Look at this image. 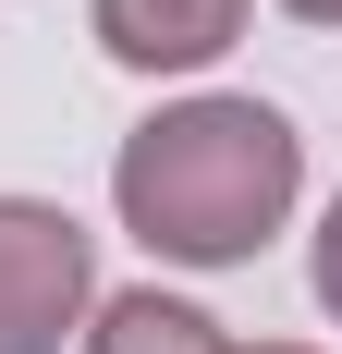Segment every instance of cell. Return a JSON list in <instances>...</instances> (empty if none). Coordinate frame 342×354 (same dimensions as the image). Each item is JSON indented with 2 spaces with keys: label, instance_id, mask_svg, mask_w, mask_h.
<instances>
[{
  "label": "cell",
  "instance_id": "1",
  "mask_svg": "<svg viewBox=\"0 0 342 354\" xmlns=\"http://www.w3.org/2000/svg\"><path fill=\"white\" fill-rule=\"evenodd\" d=\"M294 183H306V135L269 98H183V110L123 135L110 208L171 269H244L294 220Z\"/></svg>",
  "mask_w": 342,
  "mask_h": 354
},
{
  "label": "cell",
  "instance_id": "2",
  "mask_svg": "<svg viewBox=\"0 0 342 354\" xmlns=\"http://www.w3.org/2000/svg\"><path fill=\"white\" fill-rule=\"evenodd\" d=\"M98 306V245L49 196H0V354H62Z\"/></svg>",
  "mask_w": 342,
  "mask_h": 354
},
{
  "label": "cell",
  "instance_id": "3",
  "mask_svg": "<svg viewBox=\"0 0 342 354\" xmlns=\"http://www.w3.org/2000/svg\"><path fill=\"white\" fill-rule=\"evenodd\" d=\"M86 25L123 73H196L244 37V0H86Z\"/></svg>",
  "mask_w": 342,
  "mask_h": 354
},
{
  "label": "cell",
  "instance_id": "4",
  "mask_svg": "<svg viewBox=\"0 0 342 354\" xmlns=\"http://www.w3.org/2000/svg\"><path fill=\"white\" fill-rule=\"evenodd\" d=\"M86 354H220V318H196L183 293H110Z\"/></svg>",
  "mask_w": 342,
  "mask_h": 354
},
{
  "label": "cell",
  "instance_id": "5",
  "mask_svg": "<svg viewBox=\"0 0 342 354\" xmlns=\"http://www.w3.org/2000/svg\"><path fill=\"white\" fill-rule=\"evenodd\" d=\"M318 306L342 318V196H330V220H318Z\"/></svg>",
  "mask_w": 342,
  "mask_h": 354
},
{
  "label": "cell",
  "instance_id": "6",
  "mask_svg": "<svg viewBox=\"0 0 342 354\" xmlns=\"http://www.w3.org/2000/svg\"><path fill=\"white\" fill-rule=\"evenodd\" d=\"M281 12H294V25H342V0H281Z\"/></svg>",
  "mask_w": 342,
  "mask_h": 354
},
{
  "label": "cell",
  "instance_id": "7",
  "mask_svg": "<svg viewBox=\"0 0 342 354\" xmlns=\"http://www.w3.org/2000/svg\"><path fill=\"white\" fill-rule=\"evenodd\" d=\"M220 354H233V342H220ZM244 354H306V342H244Z\"/></svg>",
  "mask_w": 342,
  "mask_h": 354
}]
</instances>
